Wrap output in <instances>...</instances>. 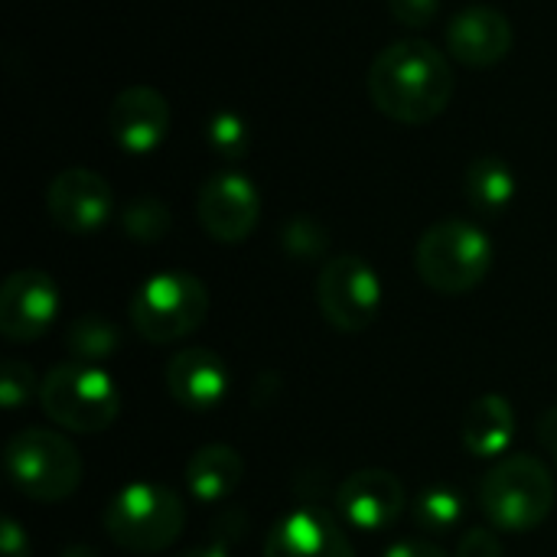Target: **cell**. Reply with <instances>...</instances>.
<instances>
[{"label": "cell", "mask_w": 557, "mask_h": 557, "mask_svg": "<svg viewBox=\"0 0 557 557\" xmlns=\"http://www.w3.org/2000/svg\"><path fill=\"white\" fill-rule=\"evenodd\" d=\"M516 444V411L503 395H483L463 421V447L480 460H503Z\"/></svg>", "instance_id": "17"}, {"label": "cell", "mask_w": 557, "mask_h": 557, "mask_svg": "<svg viewBox=\"0 0 557 557\" xmlns=\"http://www.w3.org/2000/svg\"><path fill=\"white\" fill-rule=\"evenodd\" d=\"M463 189H467V199L473 202V209L496 215V212H503L516 199L519 183H516L512 166L503 157L486 153V157H476L470 163Z\"/></svg>", "instance_id": "19"}, {"label": "cell", "mask_w": 557, "mask_h": 557, "mask_svg": "<svg viewBox=\"0 0 557 557\" xmlns=\"http://www.w3.org/2000/svg\"><path fill=\"white\" fill-rule=\"evenodd\" d=\"M59 557H101L91 545H72V548H65Z\"/></svg>", "instance_id": "32"}, {"label": "cell", "mask_w": 557, "mask_h": 557, "mask_svg": "<svg viewBox=\"0 0 557 557\" xmlns=\"http://www.w3.org/2000/svg\"><path fill=\"white\" fill-rule=\"evenodd\" d=\"M166 392L189 411H209L228 395V369L206 346H186L166 362Z\"/></svg>", "instance_id": "16"}, {"label": "cell", "mask_w": 557, "mask_h": 557, "mask_svg": "<svg viewBox=\"0 0 557 557\" xmlns=\"http://www.w3.org/2000/svg\"><path fill=\"white\" fill-rule=\"evenodd\" d=\"M463 512H467L463 493L457 486H450V483L424 486L418 493L414 506H411L414 525L424 535H447V532H454L463 522Z\"/></svg>", "instance_id": "20"}, {"label": "cell", "mask_w": 557, "mask_h": 557, "mask_svg": "<svg viewBox=\"0 0 557 557\" xmlns=\"http://www.w3.org/2000/svg\"><path fill=\"white\" fill-rule=\"evenodd\" d=\"M385 557H447L444 548H437L434 542H428V539H405V542H398V545H392Z\"/></svg>", "instance_id": "29"}, {"label": "cell", "mask_w": 557, "mask_h": 557, "mask_svg": "<svg viewBox=\"0 0 557 557\" xmlns=\"http://www.w3.org/2000/svg\"><path fill=\"white\" fill-rule=\"evenodd\" d=\"M281 242H284V251H290V255L300 258V261H310V258H320V255L326 251L330 235H326V228H323L317 219L297 215V219H290V222L284 225Z\"/></svg>", "instance_id": "23"}, {"label": "cell", "mask_w": 557, "mask_h": 557, "mask_svg": "<svg viewBox=\"0 0 557 557\" xmlns=\"http://www.w3.org/2000/svg\"><path fill=\"white\" fill-rule=\"evenodd\" d=\"M0 557H29L26 532L16 525V519H3V529H0Z\"/></svg>", "instance_id": "28"}, {"label": "cell", "mask_w": 557, "mask_h": 557, "mask_svg": "<svg viewBox=\"0 0 557 557\" xmlns=\"http://www.w3.org/2000/svg\"><path fill=\"white\" fill-rule=\"evenodd\" d=\"M206 137L215 147V153H222V157H245V150H248V127L232 111H219L206 124Z\"/></svg>", "instance_id": "24"}, {"label": "cell", "mask_w": 557, "mask_h": 557, "mask_svg": "<svg viewBox=\"0 0 557 557\" xmlns=\"http://www.w3.org/2000/svg\"><path fill=\"white\" fill-rule=\"evenodd\" d=\"M121 346V333L108 317H78L69 333H65V349L72 352L75 362L82 366H98L104 359H111Z\"/></svg>", "instance_id": "21"}, {"label": "cell", "mask_w": 557, "mask_h": 557, "mask_svg": "<svg viewBox=\"0 0 557 557\" xmlns=\"http://www.w3.org/2000/svg\"><path fill=\"white\" fill-rule=\"evenodd\" d=\"M108 134L124 153L147 157L170 134V104L150 85H131L108 104Z\"/></svg>", "instance_id": "12"}, {"label": "cell", "mask_w": 557, "mask_h": 557, "mask_svg": "<svg viewBox=\"0 0 557 557\" xmlns=\"http://www.w3.org/2000/svg\"><path fill=\"white\" fill-rule=\"evenodd\" d=\"M46 209L52 222L72 235H91L98 232L114 209L111 186L104 176L85 166H69L55 173L46 186Z\"/></svg>", "instance_id": "11"}, {"label": "cell", "mask_w": 557, "mask_h": 557, "mask_svg": "<svg viewBox=\"0 0 557 557\" xmlns=\"http://www.w3.org/2000/svg\"><path fill=\"white\" fill-rule=\"evenodd\" d=\"M108 539L131 555H157L166 552L183 525L186 509L183 499L160 483H127L101 516Z\"/></svg>", "instance_id": "4"}, {"label": "cell", "mask_w": 557, "mask_h": 557, "mask_svg": "<svg viewBox=\"0 0 557 557\" xmlns=\"http://www.w3.org/2000/svg\"><path fill=\"white\" fill-rule=\"evenodd\" d=\"M414 268L431 290L460 297L486 281L493 268V242L467 219H444L418 238Z\"/></svg>", "instance_id": "2"}, {"label": "cell", "mask_w": 557, "mask_h": 557, "mask_svg": "<svg viewBox=\"0 0 557 557\" xmlns=\"http://www.w3.org/2000/svg\"><path fill=\"white\" fill-rule=\"evenodd\" d=\"M3 463L13 490L33 503H62L82 486L78 450L49 428H26L13 434Z\"/></svg>", "instance_id": "7"}, {"label": "cell", "mask_w": 557, "mask_h": 557, "mask_svg": "<svg viewBox=\"0 0 557 557\" xmlns=\"http://www.w3.org/2000/svg\"><path fill=\"white\" fill-rule=\"evenodd\" d=\"M457 557H503V542L493 529H467L460 545H457Z\"/></svg>", "instance_id": "26"}, {"label": "cell", "mask_w": 557, "mask_h": 557, "mask_svg": "<svg viewBox=\"0 0 557 557\" xmlns=\"http://www.w3.org/2000/svg\"><path fill=\"white\" fill-rule=\"evenodd\" d=\"M372 104L398 124H428L454 98V69L428 39H398L385 46L366 75Z\"/></svg>", "instance_id": "1"}, {"label": "cell", "mask_w": 557, "mask_h": 557, "mask_svg": "<svg viewBox=\"0 0 557 557\" xmlns=\"http://www.w3.org/2000/svg\"><path fill=\"white\" fill-rule=\"evenodd\" d=\"M196 215L209 238L222 245H238L255 232L261 219V196L245 173L225 170L202 183Z\"/></svg>", "instance_id": "9"}, {"label": "cell", "mask_w": 557, "mask_h": 557, "mask_svg": "<svg viewBox=\"0 0 557 557\" xmlns=\"http://www.w3.org/2000/svg\"><path fill=\"white\" fill-rule=\"evenodd\" d=\"M245 476L242 454L228 444H206L186 460V486L199 503H222L228 499Z\"/></svg>", "instance_id": "18"}, {"label": "cell", "mask_w": 557, "mask_h": 557, "mask_svg": "<svg viewBox=\"0 0 557 557\" xmlns=\"http://www.w3.org/2000/svg\"><path fill=\"white\" fill-rule=\"evenodd\" d=\"M336 506L346 525L375 535L401 519L408 506V493L401 480L388 470H356L352 476L343 480L336 493Z\"/></svg>", "instance_id": "13"}, {"label": "cell", "mask_w": 557, "mask_h": 557, "mask_svg": "<svg viewBox=\"0 0 557 557\" xmlns=\"http://www.w3.org/2000/svg\"><path fill=\"white\" fill-rule=\"evenodd\" d=\"M180 557H228V552L215 542V545H206V548H193V552H183Z\"/></svg>", "instance_id": "31"}, {"label": "cell", "mask_w": 557, "mask_h": 557, "mask_svg": "<svg viewBox=\"0 0 557 557\" xmlns=\"http://www.w3.org/2000/svg\"><path fill=\"white\" fill-rule=\"evenodd\" d=\"M480 509L496 532H535L555 509V480L539 457H503L480 483Z\"/></svg>", "instance_id": "3"}, {"label": "cell", "mask_w": 557, "mask_h": 557, "mask_svg": "<svg viewBox=\"0 0 557 557\" xmlns=\"http://www.w3.org/2000/svg\"><path fill=\"white\" fill-rule=\"evenodd\" d=\"M121 225H124V232H127L134 242L150 245V242L166 238V232H170V225H173V215H170V209H166L163 199H157V196H140V199L127 202V209L121 212Z\"/></svg>", "instance_id": "22"}, {"label": "cell", "mask_w": 557, "mask_h": 557, "mask_svg": "<svg viewBox=\"0 0 557 557\" xmlns=\"http://www.w3.org/2000/svg\"><path fill=\"white\" fill-rule=\"evenodd\" d=\"M264 557H356V548L330 512L304 506L268 532Z\"/></svg>", "instance_id": "15"}, {"label": "cell", "mask_w": 557, "mask_h": 557, "mask_svg": "<svg viewBox=\"0 0 557 557\" xmlns=\"http://www.w3.org/2000/svg\"><path fill=\"white\" fill-rule=\"evenodd\" d=\"M516 33L503 10L496 7H467L447 26V52L470 69H493L512 52Z\"/></svg>", "instance_id": "14"}, {"label": "cell", "mask_w": 557, "mask_h": 557, "mask_svg": "<svg viewBox=\"0 0 557 557\" xmlns=\"http://www.w3.org/2000/svg\"><path fill=\"white\" fill-rule=\"evenodd\" d=\"M33 395V369L20 359H7L0 369V398L3 408H23Z\"/></svg>", "instance_id": "25"}, {"label": "cell", "mask_w": 557, "mask_h": 557, "mask_svg": "<svg viewBox=\"0 0 557 557\" xmlns=\"http://www.w3.org/2000/svg\"><path fill=\"white\" fill-rule=\"evenodd\" d=\"M59 313V287L39 268L13 271L0 287V333L10 343L39 339Z\"/></svg>", "instance_id": "10"}, {"label": "cell", "mask_w": 557, "mask_h": 557, "mask_svg": "<svg viewBox=\"0 0 557 557\" xmlns=\"http://www.w3.org/2000/svg\"><path fill=\"white\" fill-rule=\"evenodd\" d=\"M539 437H542V444L552 450V457H555V463H557V408H552V411L542 418V424H539Z\"/></svg>", "instance_id": "30"}, {"label": "cell", "mask_w": 557, "mask_h": 557, "mask_svg": "<svg viewBox=\"0 0 557 557\" xmlns=\"http://www.w3.org/2000/svg\"><path fill=\"white\" fill-rule=\"evenodd\" d=\"M39 405L52 424L72 434H98L117 421L121 392L104 369L65 362L39 382Z\"/></svg>", "instance_id": "6"}, {"label": "cell", "mask_w": 557, "mask_h": 557, "mask_svg": "<svg viewBox=\"0 0 557 557\" xmlns=\"http://www.w3.org/2000/svg\"><path fill=\"white\" fill-rule=\"evenodd\" d=\"M317 304L339 333H362L382 310V281L359 255L330 258L317 277Z\"/></svg>", "instance_id": "8"}, {"label": "cell", "mask_w": 557, "mask_h": 557, "mask_svg": "<svg viewBox=\"0 0 557 557\" xmlns=\"http://www.w3.org/2000/svg\"><path fill=\"white\" fill-rule=\"evenodd\" d=\"M388 10L401 26H428L437 16L441 0H388Z\"/></svg>", "instance_id": "27"}, {"label": "cell", "mask_w": 557, "mask_h": 557, "mask_svg": "<svg viewBox=\"0 0 557 557\" xmlns=\"http://www.w3.org/2000/svg\"><path fill=\"white\" fill-rule=\"evenodd\" d=\"M131 326L153 346H170L193 336L209 317V290L189 271H160L131 297Z\"/></svg>", "instance_id": "5"}]
</instances>
